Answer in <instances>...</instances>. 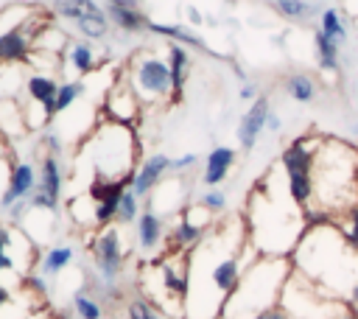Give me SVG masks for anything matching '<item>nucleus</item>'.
I'll return each mask as SVG.
<instances>
[{
    "instance_id": "obj_1",
    "label": "nucleus",
    "mask_w": 358,
    "mask_h": 319,
    "mask_svg": "<svg viewBox=\"0 0 358 319\" xmlns=\"http://www.w3.org/2000/svg\"><path fill=\"white\" fill-rule=\"evenodd\" d=\"M291 266L324 297L358 308V249L347 243L333 221L308 224L291 252Z\"/></svg>"
},
{
    "instance_id": "obj_2",
    "label": "nucleus",
    "mask_w": 358,
    "mask_h": 319,
    "mask_svg": "<svg viewBox=\"0 0 358 319\" xmlns=\"http://www.w3.org/2000/svg\"><path fill=\"white\" fill-rule=\"evenodd\" d=\"M277 168H271L249 193L246 201V232L252 246L268 257H291L302 232L308 229L305 210L291 199L288 182L277 185Z\"/></svg>"
},
{
    "instance_id": "obj_3",
    "label": "nucleus",
    "mask_w": 358,
    "mask_h": 319,
    "mask_svg": "<svg viewBox=\"0 0 358 319\" xmlns=\"http://www.w3.org/2000/svg\"><path fill=\"white\" fill-rule=\"evenodd\" d=\"M358 204V148L324 137L313 162V201L305 210L308 224H324Z\"/></svg>"
},
{
    "instance_id": "obj_4",
    "label": "nucleus",
    "mask_w": 358,
    "mask_h": 319,
    "mask_svg": "<svg viewBox=\"0 0 358 319\" xmlns=\"http://www.w3.org/2000/svg\"><path fill=\"white\" fill-rule=\"evenodd\" d=\"M78 160L76 168H90L92 179H126L134 176L140 165V137L134 134V126L115 123L101 118L98 126L78 143Z\"/></svg>"
},
{
    "instance_id": "obj_5",
    "label": "nucleus",
    "mask_w": 358,
    "mask_h": 319,
    "mask_svg": "<svg viewBox=\"0 0 358 319\" xmlns=\"http://www.w3.org/2000/svg\"><path fill=\"white\" fill-rule=\"evenodd\" d=\"M294 274L291 257L260 255L241 277L238 288L224 302V319H255L257 313L280 305L288 277Z\"/></svg>"
},
{
    "instance_id": "obj_6",
    "label": "nucleus",
    "mask_w": 358,
    "mask_h": 319,
    "mask_svg": "<svg viewBox=\"0 0 358 319\" xmlns=\"http://www.w3.org/2000/svg\"><path fill=\"white\" fill-rule=\"evenodd\" d=\"M50 25V14L36 6L14 3L0 11V64H28L36 36Z\"/></svg>"
},
{
    "instance_id": "obj_7",
    "label": "nucleus",
    "mask_w": 358,
    "mask_h": 319,
    "mask_svg": "<svg viewBox=\"0 0 358 319\" xmlns=\"http://www.w3.org/2000/svg\"><path fill=\"white\" fill-rule=\"evenodd\" d=\"M123 73L129 76L143 109L145 106H162V104H173V84H171V67L168 59L159 56L157 50H145L140 48L126 64Z\"/></svg>"
},
{
    "instance_id": "obj_8",
    "label": "nucleus",
    "mask_w": 358,
    "mask_h": 319,
    "mask_svg": "<svg viewBox=\"0 0 358 319\" xmlns=\"http://www.w3.org/2000/svg\"><path fill=\"white\" fill-rule=\"evenodd\" d=\"M90 252H92L95 280L101 285H120V274L126 266V246L120 238V224L101 227L90 241Z\"/></svg>"
},
{
    "instance_id": "obj_9",
    "label": "nucleus",
    "mask_w": 358,
    "mask_h": 319,
    "mask_svg": "<svg viewBox=\"0 0 358 319\" xmlns=\"http://www.w3.org/2000/svg\"><path fill=\"white\" fill-rule=\"evenodd\" d=\"M140 98L129 81V76L123 73V67L115 73L106 95H103V118L106 120H115V123H126V126H134L137 118H140Z\"/></svg>"
},
{
    "instance_id": "obj_10",
    "label": "nucleus",
    "mask_w": 358,
    "mask_h": 319,
    "mask_svg": "<svg viewBox=\"0 0 358 319\" xmlns=\"http://www.w3.org/2000/svg\"><path fill=\"white\" fill-rule=\"evenodd\" d=\"M39 185V168L28 160H14L8 171V185L0 196V213H8L17 201L28 199Z\"/></svg>"
},
{
    "instance_id": "obj_11",
    "label": "nucleus",
    "mask_w": 358,
    "mask_h": 319,
    "mask_svg": "<svg viewBox=\"0 0 358 319\" xmlns=\"http://www.w3.org/2000/svg\"><path fill=\"white\" fill-rule=\"evenodd\" d=\"M268 112H271L268 95L260 92V95L249 104V109L241 115V120H238V126H235V137H238L241 151H252V148L257 146L260 134L266 132V118H268Z\"/></svg>"
},
{
    "instance_id": "obj_12",
    "label": "nucleus",
    "mask_w": 358,
    "mask_h": 319,
    "mask_svg": "<svg viewBox=\"0 0 358 319\" xmlns=\"http://www.w3.org/2000/svg\"><path fill=\"white\" fill-rule=\"evenodd\" d=\"M173 171V160L162 151H154L148 157L140 160L137 171H134V182H131V190L137 193V199H148L154 193V187Z\"/></svg>"
},
{
    "instance_id": "obj_13",
    "label": "nucleus",
    "mask_w": 358,
    "mask_h": 319,
    "mask_svg": "<svg viewBox=\"0 0 358 319\" xmlns=\"http://www.w3.org/2000/svg\"><path fill=\"white\" fill-rule=\"evenodd\" d=\"M148 34H154V36H162L165 42H179V45H185L187 50H196V53H204V56H213V59H218L221 53L218 50H213L190 25H179V22H157V20H151L148 22Z\"/></svg>"
},
{
    "instance_id": "obj_14",
    "label": "nucleus",
    "mask_w": 358,
    "mask_h": 319,
    "mask_svg": "<svg viewBox=\"0 0 358 319\" xmlns=\"http://www.w3.org/2000/svg\"><path fill=\"white\" fill-rule=\"evenodd\" d=\"M134 238H137V246L143 255L159 252V246L165 241V218L159 213H154L151 207H145L134 221Z\"/></svg>"
},
{
    "instance_id": "obj_15",
    "label": "nucleus",
    "mask_w": 358,
    "mask_h": 319,
    "mask_svg": "<svg viewBox=\"0 0 358 319\" xmlns=\"http://www.w3.org/2000/svg\"><path fill=\"white\" fill-rule=\"evenodd\" d=\"M238 162V151L232 146H213L204 157V171H201V185L204 187H218L227 182L232 165Z\"/></svg>"
},
{
    "instance_id": "obj_16",
    "label": "nucleus",
    "mask_w": 358,
    "mask_h": 319,
    "mask_svg": "<svg viewBox=\"0 0 358 319\" xmlns=\"http://www.w3.org/2000/svg\"><path fill=\"white\" fill-rule=\"evenodd\" d=\"M165 59H168V67H171L173 104H176V101H182V95H185V84H187L193 59H190V50H187L185 45H179V42H165Z\"/></svg>"
},
{
    "instance_id": "obj_17",
    "label": "nucleus",
    "mask_w": 358,
    "mask_h": 319,
    "mask_svg": "<svg viewBox=\"0 0 358 319\" xmlns=\"http://www.w3.org/2000/svg\"><path fill=\"white\" fill-rule=\"evenodd\" d=\"M64 62H67L70 73H76L81 78V76H90V73L98 70V50H95V45L90 39L76 36L64 48Z\"/></svg>"
},
{
    "instance_id": "obj_18",
    "label": "nucleus",
    "mask_w": 358,
    "mask_h": 319,
    "mask_svg": "<svg viewBox=\"0 0 358 319\" xmlns=\"http://www.w3.org/2000/svg\"><path fill=\"white\" fill-rule=\"evenodd\" d=\"M59 84L53 76L48 73H34L25 78V92H28V101L34 104H42V109L48 112V118L53 120L56 118V92H59Z\"/></svg>"
},
{
    "instance_id": "obj_19",
    "label": "nucleus",
    "mask_w": 358,
    "mask_h": 319,
    "mask_svg": "<svg viewBox=\"0 0 358 319\" xmlns=\"http://www.w3.org/2000/svg\"><path fill=\"white\" fill-rule=\"evenodd\" d=\"M50 14L76 25V22H84V20L106 17V8L98 0H50Z\"/></svg>"
},
{
    "instance_id": "obj_20",
    "label": "nucleus",
    "mask_w": 358,
    "mask_h": 319,
    "mask_svg": "<svg viewBox=\"0 0 358 319\" xmlns=\"http://www.w3.org/2000/svg\"><path fill=\"white\" fill-rule=\"evenodd\" d=\"M64 165H62V157H53V154H45L39 160V190L45 196H50L53 201H62V190H64Z\"/></svg>"
},
{
    "instance_id": "obj_21",
    "label": "nucleus",
    "mask_w": 358,
    "mask_h": 319,
    "mask_svg": "<svg viewBox=\"0 0 358 319\" xmlns=\"http://www.w3.org/2000/svg\"><path fill=\"white\" fill-rule=\"evenodd\" d=\"M204 235H207V229H204V227L193 224L185 213H179V215H176V221H173V227H171V235H168L171 246H168L165 252H190L193 246H199V243H201V238H204Z\"/></svg>"
},
{
    "instance_id": "obj_22",
    "label": "nucleus",
    "mask_w": 358,
    "mask_h": 319,
    "mask_svg": "<svg viewBox=\"0 0 358 319\" xmlns=\"http://www.w3.org/2000/svg\"><path fill=\"white\" fill-rule=\"evenodd\" d=\"M313 56L322 73H333V76L341 73V45L327 34H322L319 28H313Z\"/></svg>"
},
{
    "instance_id": "obj_23",
    "label": "nucleus",
    "mask_w": 358,
    "mask_h": 319,
    "mask_svg": "<svg viewBox=\"0 0 358 319\" xmlns=\"http://www.w3.org/2000/svg\"><path fill=\"white\" fill-rule=\"evenodd\" d=\"M106 17L112 22V28L123 31V34H145L148 31V17L140 8H126V6H103Z\"/></svg>"
},
{
    "instance_id": "obj_24",
    "label": "nucleus",
    "mask_w": 358,
    "mask_h": 319,
    "mask_svg": "<svg viewBox=\"0 0 358 319\" xmlns=\"http://www.w3.org/2000/svg\"><path fill=\"white\" fill-rule=\"evenodd\" d=\"M282 92H285L291 101H296V104H310V101H316V95H319V84H316V78H313L310 73L294 70V73H288V76L282 78Z\"/></svg>"
},
{
    "instance_id": "obj_25",
    "label": "nucleus",
    "mask_w": 358,
    "mask_h": 319,
    "mask_svg": "<svg viewBox=\"0 0 358 319\" xmlns=\"http://www.w3.org/2000/svg\"><path fill=\"white\" fill-rule=\"evenodd\" d=\"M271 8L282 17V20H288V22H310L313 17L319 20V14H322V8L324 6H319L316 0H271Z\"/></svg>"
},
{
    "instance_id": "obj_26",
    "label": "nucleus",
    "mask_w": 358,
    "mask_h": 319,
    "mask_svg": "<svg viewBox=\"0 0 358 319\" xmlns=\"http://www.w3.org/2000/svg\"><path fill=\"white\" fill-rule=\"evenodd\" d=\"M73 257H76V249H73L70 243H53V246H48V249L42 252V257H39V274L56 277V274H62V271L73 263Z\"/></svg>"
},
{
    "instance_id": "obj_27",
    "label": "nucleus",
    "mask_w": 358,
    "mask_h": 319,
    "mask_svg": "<svg viewBox=\"0 0 358 319\" xmlns=\"http://www.w3.org/2000/svg\"><path fill=\"white\" fill-rule=\"evenodd\" d=\"M316 28H319L322 34H327L330 39H336L338 45H347V39H350V25H347L341 8H336V6L322 8V14H319V25H316Z\"/></svg>"
},
{
    "instance_id": "obj_28",
    "label": "nucleus",
    "mask_w": 358,
    "mask_h": 319,
    "mask_svg": "<svg viewBox=\"0 0 358 319\" xmlns=\"http://www.w3.org/2000/svg\"><path fill=\"white\" fill-rule=\"evenodd\" d=\"M73 311L78 319H103V302L87 285H81L73 294Z\"/></svg>"
},
{
    "instance_id": "obj_29",
    "label": "nucleus",
    "mask_w": 358,
    "mask_h": 319,
    "mask_svg": "<svg viewBox=\"0 0 358 319\" xmlns=\"http://www.w3.org/2000/svg\"><path fill=\"white\" fill-rule=\"evenodd\" d=\"M84 92H87V84H84L81 78L62 81V84H59V92H56V118H59L62 112H67Z\"/></svg>"
},
{
    "instance_id": "obj_30",
    "label": "nucleus",
    "mask_w": 358,
    "mask_h": 319,
    "mask_svg": "<svg viewBox=\"0 0 358 319\" xmlns=\"http://www.w3.org/2000/svg\"><path fill=\"white\" fill-rule=\"evenodd\" d=\"M70 215H73V221L78 224V227H95V201H92V196L90 193H84V196H76V199H70ZM98 229V227H95Z\"/></svg>"
},
{
    "instance_id": "obj_31",
    "label": "nucleus",
    "mask_w": 358,
    "mask_h": 319,
    "mask_svg": "<svg viewBox=\"0 0 358 319\" xmlns=\"http://www.w3.org/2000/svg\"><path fill=\"white\" fill-rule=\"evenodd\" d=\"M333 224L341 229V235L347 238V243H350L352 249H358V204H352V207H347L341 215H336Z\"/></svg>"
},
{
    "instance_id": "obj_32",
    "label": "nucleus",
    "mask_w": 358,
    "mask_h": 319,
    "mask_svg": "<svg viewBox=\"0 0 358 319\" xmlns=\"http://www.w3.org/2000/svg\"><path fill=\"white\" fill-rule=\"evenodd\" d=\"M140 213H143V210H140V199H137V193L129 187V190L120 196V204H117V218H115V224H120V227H126V224H134Z\"/></svg>"
},
{
    "instance_id": "obj_33",
    "label": "nucleus",
    "mask_w": 358,
    "mask_h": 319,
    "mask_svg": "<svg viewBox=\"0 0 358 319\" xmlns=\"http://www.w3.org/2000/svg\"><path fill=\"white\" fill-rule=\"evenodd\" d=\"M126 319H165L145 297H134L126 302Z\"/></svg>"
},
{
    "instance_id": "obj_34",
    "label": "nucleus",
    "mask_w": 358,
    "mask_h": 319,
    "mask_svg": "<svg viewBox=\"0 0 358 319\" xmlns=\"http://www.w3.org/2000/svg\"><path fill=\"white\" fill-rule=\"evenodd\" d=\"M199 201H201L213 215H221V213L227 210V193H224L221 187H207V190L199 196Z\"/></svg>"
},
{
    "instance_id": "obj_35",
    "label": "nucleus",
    "mask_w": 358,
    "mask_h": 319,
    "mask_svg": "<svg viewBox=\"0 0 358 319\" xmlns=\"http://www.w3.org/2000/svg\"><path fill=\"white\" fill-rule=\"evenodd\" d=\"M39 146H45V148H48L45 154H53V157H62V151H64L62 134H59V132H53V129H45V132H42V137H39Z\"/></svg>"
},
{
    "instance_id": "obj_36",
    "label": "nucleus",
    "mask_w": 358,
    "mask_h": 319,
    "mask_svg": "<svg viewBox=\"0 0 358 319\" xmlns=\"http://www.w3.org/2000/svg\"><path fill=\"white\" fill-rule=\"evenodd\" d=\"M193 165H199V154H196V151H185L182 157L173 160V171H176V173H185V171L193 168Z\"/></svg>"
},
{
    "instance_id": "obj_37",
    "label": "nucleus",
    "mask_w": 358,
    "mask_h": 319,
    "mask_svg": "<svg viewBox=\"0 0 358 319\" xmlns=\"http://www.w3.org/2000/svg\"><path fill=\"white\" fill-rule=\"evenodd\" d=\"M257 95H260V90H257V84H252V81H243L241 90H238V98H241V101H249V104H252Z\"/></svg>"
},
{
    "instance_id": "obj_38",
    "label": "nucleus",
    "mask_w": 358,
    "mask_h": 319,
    "mask_svg": "<svg viewBox=\"0 0 358 319\" xmlns=\"http://www.w3.org/2000/svg\"><path fill=\"white\" fill-rule=\"evenodd\" d=\"M255 319H294L282 305H274V308H268V311H263V313H257Z\"/></svg>"
},
{
    "instance_id": "obj_39",
    "label": "nucleus",
    "mask_w": 358,
    "mask_h": 319,
    "mask_svg": "<svg viewBox=\"0 0 358 319\" xmlns=\"http://www.w3.org/2000/svg\"><path fill=\"white\" fill-rule=\"evenodd\" d=\"M185 20H187L190 28H199V25L204 22V14H201L196 6H187V8H185Z\"/></svg>"
},
{
    "instance_id": "obj_40",
    "label": "nucleus",
    "mask_w": 358,
    "mask_h": 319,
    "mask_svg": "<svg viewBox=\"0 0 358 319\" xmlns=\"http://www.w3.org/2000/svg\"><path fill=\"white\" fill-rule=\"evenodd\" d=\"M266 132H271V134H280V132H282V118H280L274 109H271L268 118H266Z\"/></svg>"
},
{
    "instance_id": "obj_41",
    "label": "nucleus",
    "mask_w": 358,
    "mask_h": 319,
    "mask_svg": "<svg viewBox=\"0 0 358 319\" xmlns=\"http://www.w3.org/2000/svg\"><path fill=\"white\" fill-rule=\"evenodd\" d=\"M28 319H62V316H59L56 311H50L48 305H42V308H36V311H34Z\"/></svg>"
},
{
    "instance_id": "obj_42",
    "label": "nucleus",
    "mask_w": 358,
    "mask_h": 319,
    "mask_svg": "<svg viewBox=\"0 0 358 319\" xmlns=\"http://www.w3.org/2000/svg\"><path fill=\"white\" fill-rule=\"evenodd\" d=\"M229 73H232V76H235L241 84H243V81H249V78H246V70H243L238 62H232V64H229Z\"/></svg>"
},
{
    "instance_id": "obj_43",
    "label": "nucleus",
    "mask_w": 358,
    "mask_h": 319,
    "mask_svg": "<svg viewBox=\"0 0 358 319\" xmlns=\"http://www.w3.org/2000/svg\"><path fill=\"white\" fill-rule=\"evenodd\" d=\"M106 6H126V8H140L143 0H103Z\"/></svg>"
},
{
    "instance_id": "obj_44",
    "label": "nucleus",
    "mask_w": 358,
    "mask_h": 319,
    "mask_svg": "<svg viewBox=\"0 0 358 319\" xmlns=\"http://www.w3.org/2000/svg\"><path fill=\"white\" fill-rule=\"evenodd\" d=\"M11 294H14V288H8V285H3V283H0V308L11 299Z\"/></svg>"
},
{
    "instance_id": "obj_45",
    "label": "nucleus",
    "mask_w": 358,
    "mask_h": 319,
    "mask_svg": "<svg viewBox=\"0 0 358 319\" xmlns=\"http://www.w3.org/2000/svg\"><path fill=\"white\" fill-rule=\"evenodd\" d=\"M344 11L358 20V0H344Z\"/></svg>"
},
{
    "instance_id": "obj_46",
    "label": "nucleus",
    "mask_w": 358,
    "mask_h": 319,
    "mask_svg": "<svg viewBox=\"0 0 358 319\" xmlns=\"http://www.w3.org/2000/svg\"><path fill=\"white\" fill-rule=\"evenodd\" d=\"M338 319H358V311L352 305H344V311L338 313Z\"/></svg>"
},
{
    "instance_id": "obj_47",
    "label": "nucleus",
    "mask_w": 358,
    "mask_h": 319,
    "mask_svg": "<svg viewBox=\"0 0 358 319\" xmlns=\"http://www.w3.org/2000/svg\"><path fill=\"white\" fill-rule=\"evenodd\" d=\"M210 319H224V316H210Z\"/></svg>"
},
{
    "instance_id": "obj_48",
    "label": "nucleus",
    "mask_w": 358,
    "mask_h": 319,
    "mask_svg": "<svg viewBox=\"0 0 358 319\" xmlns=\"http://www.w3.org/2000/svg\"><path fill=\"white\" fill-rule=\"evenodd\" d=\"M352 132H355V134H358V123H355V129H352Z\"/></svg>"
}]
</instances>
